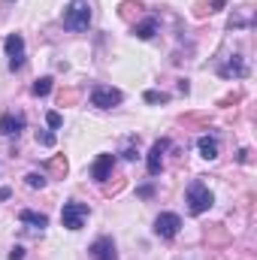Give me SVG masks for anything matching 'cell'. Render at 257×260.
<instances>
[{
	"label": "cell",
	"instance_id": "6da1fadb",
	"mask_svg": "<svg viewBox=\"0 0 257 260\" xmlns=\"http://www.w3.org/2000/svg\"><path fill=\"white\" fill-rule=\"evenodd\" d=\"M88 24H91L88 0H70L64 6V27L67 30H88Z\"/></svg>",
	"mask_w": 257,
	"mask_h": 260
},
{
	"label": "cell",
	"instance_id": "7a4b0ae2",
	"mask_svg": "<svg viewBox=\"0 0 257 260\" xmlns=\"http://www.w3.org/2000/svg\"><path fill=\"white\" fill-rule=\"evenodd\" d=\"M185 200H188V212H191V215H203V212H209V209H212L215 194L209 191V185H206V182H200V179H197V182L188 185Z\"/></svg>",
	"mask_w": 257,
	"mask_h": 260
},
{
	"label": "cell",
	"instance_id": "3957f363",
	"mask_svg": "<svg viewBox=\"0 0 257 260\" xmlns=\"http://www.w3.org/2000/svg\"><path fill=\"white\" fill-rule=\"evenodd\" d=\"M88 215H91V209L85 203L70 200V203H64V209H61V224H64L67 230H82L85 221H88Z\"/></svg>",
	"mask_w": 257,
	"mask_h": 260
},
{
	"label": "cell",
	"instance_id": "277c9868",
	"mask_svg": "<svg viewBox=\"0 0 257 260\" xmlns=\"http://www.w3.org/2000/svg\"><path fill=\"white\" fill-rule=\"evenodd\" d=\"M121 100H124V94L112 85H94V91H91V106H97V109H115V106H121Z\"/></svg>",
	"mask_w": 257,
	"mask_h": 260
},
{
	"label": "cell",
	"instance_id": "5b68a950",
	"mask_svg": "<svg viewBox=\"0 0 257 260\" xmlns=\"http://www.w3.org/2000/svg\"><path fill=\"white\" fill-rule=\"evenodd\" d=\"M179 230H182V218H179L176 212H160V215L154 218V233H157L160 239H176Z\"/></svg>",
	"mask_w": 257,
	"mask_h": 260
},
{
	"label": "cell",
	"instance_id": "8992f818",
	"mask_svg": "<svg viewBox=\"0 0 257 260\" xmlns=\"http://www.w3.org/2000/svg\"><path fill=\"white\" fill-rule=\"evenodd\" d=\"M3 49L9 55V70H21L24 67V37L21 34H9Z\"/></svg>",
	"mask_w": 257,
	"mask_h": 260
},
{
	"label": "cell",
	"instance_id": "52a82bcc",
	"mask_svg": "<svg viewBox=\"0 0 257 260\" xmlns=\"http://www.w3.org/2000/svg\"><path fill=\"white\" fill-rule=\"evenodd\" d=\"M88 254H91V260H118L115 239H112V236H100V239H94L91 248H88Z\"/></svg>",
	"mask_w": 257,
	"mask_h": 260
},
{
	"label": "cell",
	"instance_id": "ba28073f",
	"mask_svg": "<svg viewBox=\"0 0 257 260\" xmlns=\"http://www.w3.org/2000/svg\"><path fill=\"white\" fill-rule=\"evenodd\" d=\"M170 148V139H157L154 145H151V151H148V157H145V167H148V176H160V170H164V151Z\"/></svg>",
	"mask_w": 257,
	"mask_h": 260
},
{
	"label": "cell",
	"instance_id": "9c48e42d",
	"mask_svg": "<svg viewBox=\"0 0 257 260\" xmlns=\"http://www.w3.org/2000/svg\"><path fill=\"white\" fill-rule=\"evenodd\" d=\"M112 170H115V157L112 154H97V160L91 164V179L103 185L106 179H112Z\"/></svg>",
	"mask_w": 257,
	"mask_h": 260
},
{
	"label": "cell",
	"instance_id": "30bf717a",
	"mask_svg": "<svg viewBox=\"0 0 257 260\" xmlns=\"http://www.w3.org/2000/svg\"><path fill=\"white\" fill-rule=\"evenodd\" d=\"M21 130H24V115L3 112V118H0V133H3V136H18Z\"/></svg>",
	"mask_w": 257,
	"mask_h": 260
},
{
	"label": "cell",
	"instance_id": "8fae6325",
	"mask_svg": "<svg viewBox=\"0 0 257 260\" xmlns=\"http://www.w3.org/2000/svg\"><path fill=\"white\" fill-rule=\"evenodd\" d=\"M218 73H221L224 79H230V76H233V79H242V76H248V67H245V61H242L239 55H233V58L221 67Z\"/></svg>",
	"mask_w": 257,
	"mask_h": 260
},
{
	"label": "cell",
	"instance_id": "7c38bea8",
	"mask_svg": "<svg viewBox=\"0 0 257 260\" xmlns=\"http://www.w3.org/2000/svg\"><path fill=\"white\" fill-rule=\"evenodd\" d=\"M18 221H21V224H30L34 230H46V227H49V218H46L43 212H34V209H21V212H18Z\"/></svg>",
	"mask_w": 257,
	"mask_h": 260
},
{
	"label": "cell",
	"instance_id": "4fadbf2b",
	"mask_svg": "<svg viewBox=\"0 0 257 260\" xmlns=\"http://www.w3.org/2000/svg\"><path fill=\"white\" fill-rule=\"evenodd\" d=\"M154 34H157V18H145V21L133 24V37L136 40H151Z\"/></svg>",
	"mask_w": 257,
	"mask_h": 260
},
{
	"label": "cell",
	"instance_id": "5bb4252c",
	"mask_svg": "<svg viewBox=\"0 0 257 260\" xmlns=\"http://www.w3.org/2000/svg\"><path fill=\"white\" fill-rule=\"evenodd\" d=\"M197 148H200V154H203L206 160H215V157H218V139H215V136H200V139H197Z\"/></svg>",
	"mask_w": 257,
	"mask_h": 260
},
{
	"label": "cell",
	"instance_id": "9a60e30c",
	"mask_svg": "<svg viewBox=\"0 0 257 260\" xmlns=\"http://www.w3.org/2000/svg\"><path fill=\"white\" fill-rule=\"evenodd\" d=\"M30 91H34V97H49V91H52V76H43V79H37Z\"/></svg>",
	"mask_w": 257,
	"mask_h": 260
},
{
	"label": "cell",
	"instance_id": "2e32d148",
	"mask_svg": "<svg viewBox=\"0 0 257 260\" xmlns=\"http://www.w3.org/2000/svg\"><path fill=\"white\" fill-rule=\"evenodd\" d=\"M142 100L145 103H170V94H164V91H145Z\"/></svg>",
	"mask_w": 257,
	"mask_h": 260
},
{
	"label": "cell",
	"instance_id": "e0dca14e",
	"mask_svg": "<svg viewBox=\"0 0 257 260\" xmlns=\"http://www.w3.org/2000/svg\"><path fill=\"white\" fill-rule=\"evenodd\" d=\"M37 142H40V145H46V148H52V145L58 142V136H55L52 130H37Z\"/></svg>",
	"mask_w": 257,
	"mask_h": 260
},
{
	"label": "cell",
	"instance_id": "ac0fdd59",
	"mask_svg": "<svg viewBox=\"0 0 257 260\" xmlns=\"http://www.w3.org/2000/svg\"><path fill=\"white\" fill-rule=\"evenodd\" d=\"M24 182H27V188H34V191H37V188H46V176H43V173H27Z\"/></svg>",
	"mask_w": 257,
	"mask_h": 260
},
{
	"label": "cell",
	"instance_id": "d6986e66",
	"mask_svg": "<svg viewBox=\"0 0 257 260\" xmlns=\"http://www.w3.org/2000/svg\"><path fill=\"white\" fill-rule=\"evenodd\" d=\"M46 124H49L52 130H58L61 124H64V118H61V112H49V115H46Z\"/></svg>",
	"mask_w": 257,
	"mask_h": 260
},
{
	"label": "cell",
	"instance_id": "ffe728a7",
	"mask_svg": "<svg viewBox=\"0 0 257 260\" xmlns=\"http://www.w3.org/2000/svg\"><path fill=\"white\" fill-rule=\"evenodd\" d=\"M49 167H52L58 176H64V173H67V160H64V157H52V164H49Z\"/></svg>",
	"mask_w": 257,
	"mask_h": 260
},
{
	"label": "cell",
	"instance_id": "44dd1931",
	"mask_svg": "<svg viewBox=\"0 0 257 260\" xmlns=\"http://www.w3.org/2000/svg\"><path fill=\"white\" fill-rule=\"evenodd\" d=\"M227 6V0H212V9L209 12H218V9H224ZM197 15H206V9H197Z\"/></svg>",
	"mask_w": 257,
	"mask_h": 260
},
{
	"label": "cell",
	"instance_id": "7402d4cb",
	"mask_svg": "<svg viewBox=\"0 0 257 260\" xmlns=\"http://www.w3.org/2000/svg\"><path fill=\"white\" fill-rule=\"evenodd\" d=\"M136 194L142 197V200H148V197L154 194V188H151V185H142V188H136Z\"/></svg>",
	"mask_w": 257,
	"mask_h": 260
},
{
	"label": "cell",
	"instance_id": "603a6c76",
	"mask_svg": "<svg viewBox=\"0 0 257 260\" xmlns=\"http://www.w3.org/2000/svg\"><path fill=\"white\" fill-rule=\"evenodd\" d=\"M9 260H24V248H21V245H15V248L9 251Z\"/></svg>",
	"mask_w": 257,
	"mask_h": 260
},
{
	"label": "cell",
	"instance_id": "cb8c5ba5",
	"mask_svg": "<svg viewBox=\"0 0 257 260\" xmlns=\"http://www.w3.org/2000/svg\"><path fill=\"white\" fill-rule=\"evenodd\" d=\"M124 157H127V160H136V157H139V151H136V145H127V148H124Z\"/></svg>",
	"mask_w": 257,
	"mask_h": 260
},
{
	"label": "cell",
	"instance_id": "d4e9b609",
	"mask_svg": "<svg viewBox=\"0 0 257 260\" xmlns=\"http://www.w3.org/2000/svg\"><path fill=\"white\" fill-rule=\"evenodd\" d=\"M9 197H12V191H9V188H0V203H3V200H9Z\"/></svg>",
	"mask_w": 257,
	"mask_h": 260
}]
</instances>
